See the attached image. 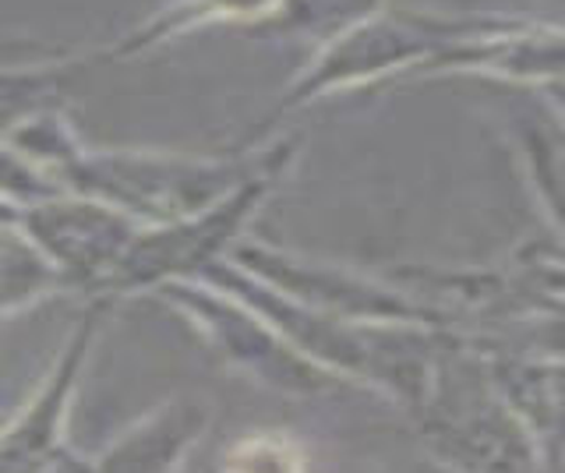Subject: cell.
I'll use <instances>...</instances> for the list:
<instances>
[{
	"instance_id": "6da1fadb",
	"label": "cell",
	"mask_w": 565,
	"mask_h": 473,
	"mask_svg": "<svg viewBox=\"0 0 565 473\" xmlns=\"http://www.w3.org/2000/svg\"><path fill=\"white\" fill-rule=\"evenodd\" d=\"M494 19H438V14H371L367 22L347 29L343 36L322 46L311 72H305L294 89L279 99V107L262 120L269 131L282 114L308 107L335 89L379 82L396 72H424L441 50L463 43L467 36L484 32Z\"/></svg>"
},
{
	"instance_id": "7a4b0ae2",
	"label": "cell",
	"mask_w": 565,
	"mask_h": 473,
	"mask_svg": "<svg viewBox=\"0 0 565 473\" xmlns=\"http://www.w3.org/2000/svg\"><path fill=\"white\" fill-rule=\"evenodd\" d=\"M294 160V142H279L255 160H188L159 152H110L88 160V178L117 213L156 226L184 219L220 202L265 166Z\"/></svg>"
},
{
	"instance_id": "3957f363",
	"label": "cell",
	"mask_w": 565,
	"mask_h": 473,
	"mask_svg": "<svg viewBox=\"0 0 565 473\" xmlns=\"http://www.w3.org/2000/svg\"><path fill=\"white\" fill-rule=\"evenodd\" d=\"M287 163L290 160L265 166L252 181H244L202 213L152 226L146 234L138 230L131 248L124 251L117 269L110 272V287H117L120 293H131L138 287L152 290L191 276L199 266H216V255L226 251V244L241 234V226L255 213V205L265 198V191L273 187Z\"/></svg>"
},
{
	"instance_id": "277c9868",
	"label": "cell",
	"mask_w": 565,
	"mask_h": 473,
	"mask_svg": "<svg viewBox=\"0 0 565 473\" xmlns=\"http://www.w3.org/2000/svg\"><path fill=\"white\" fill-rule=\"evenodd\" d=\"M237 261L258 276V283L290 293L300 308L318 311L335 322L340 319L406 322L424 314L411 297L393 293L379 283H367L364 276L318 266V261H300V258L262 248V244H244V248H237Z\"/></svg>"
},
{
	"instance_id": "5b68a950",
	"label": "cell",
	"mask_w": 565,
	"mask_h": 473,
	"mask_svg": "<svg viewBox=\"0 0 565 473\" xmlns=\"http://www.w3.org/2000/svg\"><path fill=\"white\" fill-rule=\"evenodd\" d=\"M379 8L382 0H276L273 11H265L255 22V29L326 46L335 36H343L347 29L379 14Z\"/></svg>"
},
{
	"instance_id": "8992f818",
	"label": "cell",
	"mask_w": 565,
	"mask_h": 473,
	"mask_svg": "<svg viewBox=\"0 0 565 473\" xmlns=\"http://www.w3.org/2000/svg\"><path fill=\"white\" fill-rule=\"evenodd\" d=\"M273 4L276 0H181V4L167 8L163 14H156L152 22L135 29L131 36H124L117 54L120 57L138 54V50H149L156 43L177 36V32L212 25V22H252L255 25L265 11H273Z\"/></svg>"
},
{
	"instance_id": "52a82bcc",
	"label": "cell",
	"mask_w": 565,
	"mask_h": 473,
	"mask_svg": "<svg viewBox=\"0 0 565 473\" xmlns=\"http://www.w3.org/2000/svg\"><path fill=\"white\" fill-rule=\"evenodd\" d=\"M194 428H199L194 410L159 413L146 428H138L135 434L124 438L117 452H110L106 473H167V466L188 445Z\"/></svg>"
},
{
	"instance_id": "ba28073f",
	"label": "cell",
	"mask_w": 565,
	"mask_h": 473,
	"mask_svg": "<svg viewBox=\"0 0 565 473\" xmlns=\"http://www.w3.org/2000/svg\"><path fill=\"white\" fill-rule=\"evenodd\" d=\"M230 473H300V460L290 442L279 438H247L230 452Z\"/></svg>"
}]
</instances>
